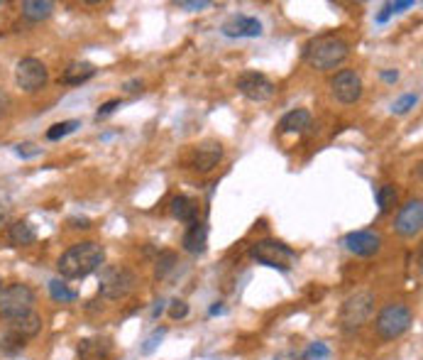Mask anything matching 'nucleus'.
<instances>
[{
  "label": "nucleus",
  "instance_id": "1",
  "mask_svg": "<svg viewBox=\"0 0 423 360\" xmlns=\"http://www.w3.org/2000/svg\"><path fill=\"white\" fill-rule=\"evenodd\" d=\"M105 260L103 246L93 243V240H86V243H76L71 246L64 255L59 257V275L64 280H84V277L93 275L95 270H100Z\"/></svg>",
  "mask_w": 423,
  "mask_h": 360
},
{
  "label": "nucleus",
  "instance_id": "2",
  "mask_svg": "<svg viewBox=\"0 0 423 360\" xmlns=\"http://www.w3.org/2000/svg\"><path fill=\"white\" fill-rule=\"evenodd\" d=\"M350 54V47L345 40L340 37H333V35H323V37H316L306 45L304 50V57L314 69L318 71H328V69H335L340 66Z\"/></svg>",
  "mask_w": 423,
  "mask_h": 360
},
{
  "label": "nucleus",
  "instance_id": "3",
  "mask_svg": "<svg viewBox=\"0 0 423 360\" xmlns=\"http://www.w3.org/2000/svg\"><path fill=\"white\" fill-rule=\"evenodd\" d=\"M249 253H252V257L257 262L282 272L291 270V265L296 262V253L289 246H284V243H279V240H259V243H254Z\"/></svg>",
  "mask_w": 423,
  "mask_h": 360
},
{
  "label": "nucleus",
  "instance_id": "4",
  "mask_svg": "<svg viewBox=\"0 0 423 360\" xmlns=\"http://www.w3.org/2000/svg\"><path fill=\"white\" fill-rule=\"evenodd\" d=\"M411 324H413V314H411V309H408V306L389 304V306H384V309L379 311L374 329H377V333L382 336L384 340H394V338H399L403 331H408V326H411Z\"/></svg>",
  "mask_w": 423,
  "mask_h": 360
},
{
  "label": "nucleus",
  "instance_id": "5",
  "mask_svg": "<svg viewBox=\"0 0 423 360\" xmlns=\"http://www.w3.org/2000/svg\"><path fill=\"white\" fill-rule=\"evenodd\" d=\"M374 311V297L369 292H357V294L348 297L340 309V324L345 331H357L369 321Z\"/></svg>",
  "mask_w": 423,
  "mask_h": 360
},
{
  "label": "nucleus",
  "instance_id": "6",
  "mask_svg": "<svg viewBox=\"0 0 423 360\" xmlns=\"http://www.w3.org/2000/svg\"><path fill=\"white\" fill-rule=\"evenodd\" d=\"M35 304V292L27 285H10L0 294V316L3 319H15V316L30 314Z\"/></svg>",
  "mask_w": 423,
  "mask_h": 360
},
{
  "label": "nucleus",
  "instance_id": "7",
  "mask_svg": "<svg viewBox=\"0 0 423 360\" xmlns=\"http://www.w3.org/2000/svg\"><path fill=\"white\" fill-rule=\"evenodd\" d=\"M98 290L105 299H125L134 290V275L125 267H103Z\"/></svg>",
  "mask_w": 423,
  "mask_h": 360
},
{
  "label": "nucleus",
  "instance_id": "8",
  "mask_svg": "<svg viewBox=\"0 0 423 360\" xmlns=\"http://www.w3.org/2000/svg\"><path fill=\"white\" fill-rule=\"evenodd\" d=\"M47 79H49V71H47V66L42 64L40 59H35V57L22 59L15 69L17 86H20L22 91H27V93H35V91L45 89Z\"/></svg>",
  "mask_w": 423,
  "mask_h": 360
},
{
  "label": "nucleus",
  "instance_id": "9",
  "mask_svg": "<svg viewBox=\"0 0 423 360\" xmlns=\"http://www.w3.org/2000/svg\"><path fill=\"white\" fill-rule=\"evenodd\" d=\"M238 89L240 93L247 100H254V103H264L274 96V84L267 79L264 74H257V71H247L238 79Z\"/></svg>",
  "mask_w": 423,
  "mask_h": 360
},
{
  "label": "nucleus",
  "instance_id": "10",
  "mask_svg": "<svg viewBox=\"0 0 423 360\" xmlns=\"http://www.w3.org/2000/svg\"><path fill=\"white\" fill-rule=\"evenodd\" d=\"M330 89H333V96L340 103H355V100L362 98V79L350 69L340 71L330 84Z\"/></svg>",
  "mask_w": 423,
  "mask_h": 360
},
{
  "label": "nucleus",
  "instance_id": "11",
  "mask_svg": "<svg viewBox=\"0 0 423 360\" xmlns=\"http://www.w3.org/2000/svg\"><path fill=\"white\" fill-rule=\"evenodd\" d=\"M423 225V204L421 201H408L406 206H401L397 216V233L403 238H413V235L421 233Z\"/></svg>",
  "mask_w": 423,
  "mask_h": 360
},
{
  "label": "nucleus",
  "instance_id": "12",
  "mask_svg": "<svg viewBox=\"0 0 423 360\" xmlns=\"http://www.w3.org/2000/svg\"><path fill=\"white\" fill-rule=\"evenodd\" d=\"M345 248L355 255L369 257L382 248V235L374 230H355V233L345 235Z\"/></svg>",
  "mask_w": 423,
  "mask_h": 360
},
{
  "label": "nucleus",
  "instance_id": "13",
  "mask_svg": "<svg viewBox=\"0 0 423 360\" xmlns=\"http://www.w3.org/2000/svg\"><path fill=\"white\" fill-rule=\"evenodd\" d=\"M223 35L225 37H259L262 35V22H259L257 17L233 15L223 25Z\"/></svg>",
  "mask_w": 423,
  "mask_h": 360
},
{
  "label": "nucleus",
  "instance_id": "14",
  "mask_svg": "<svg viewBox=\"0 0 423 360\" xmlns=\"http://www.w3.org/2000/svg\"><path fill=\"white\" fill-rule=\"evenodd\" d=\"M42 331V316L30 311V314L15 316V319H8V333L17 336V338L27 340L32 336H37Z\"/></svg>",
  "mask_w": 423,
  "mask_h": 360
},
{
  "label": "nucleus",
  "instance_id": "15",
  "mask_svg": "<svg viewBox=\"0 0 423 360\" xmlns=\"http://www.w3.org/2000/svg\"><path fill=\"white\" fill-rule=\"evenodd\" d=\"M220 157H223V147H220V142L210 140V142H203V145L196 147L191 165H194L196 172H210L220 162Z\"/></svg>",
  "mask_w": 423,
  "mask_h": 360
},
{
  "label": "nucleus",
  "instance_id": "16",
  "mask_svg": "<svg viewBox=\"0 0 423 360\" xmlns=\"http://www.w3.org/2000/svg\"><path fill=\"white\" fill-rule=\"evenodd\" d=\"M181 246H184L186 253H191V255H199V253L206 250V246H208V228H206L203 223H191V228L186 230L184 240H181Z\"/></svg>",
  "mask_w": 423,
  "mask_h": 360
},
{
  "label": "nucleus",
  "instance_id": "17",
  "mask_svg": "<svg viewBox=\"0 0 423 360\" xmlns=\"http://www.w3.org/2000/svg\"><path fill=\"white\" fill-rule=\"evenodd\" d=\"M110 353V340L108 338H84L79 343V358L81 360H105Z\"/></svg>",
  "mask_w": 423,
  "mask_h": 360
},
{
  "label": "nucleus",
  "instance_id": "18",
  "mask_svg": "<svg viewBox=\"0 0 423 360\" xmlns=\"http://www.w3.org/2000/svg\"><path fill=\"white\" fill-rule=\"evenodd\" d=\"M95 66L91 64V61H71L69 66L64 69V84H69V86H79V84H86L89 79H93L95 76Z\"/></svg>",
  "mask_w": 423,
  "mask_h": 360
},
{
  "label": "nucleus",
  "instance_id": "19",
  "mask_svg": "<svg viewBox=\"0 0 423 360\" xmlns=\"http://www.w3.org/2000/svg\"><path fill=\"white\" fill-rule=\"evenodd\" d=\"M8 240H10L13 246H17V248L32 246V243L37 240L35 225L27 223V220H15V223L10 225V230H8Z\"/></svg>",
  "mask_w": 423,
  "mask_h": 360
},
{
  "label": "nucleus",
  "instance_id": "20",
  "mask_svg": "<svg viewBox=\"0 0 423 360\" xmlns=\"http://www.w3.org/2000/svg\"><path fill=\"white\" fill-rule=\"evenodd\" d=\"M311 126V113L304 108H296L291 113H286L279 123V130L282 133H304Z\"/></svg>",
  "mask_w": 423,
  "mask_h": 360
},
{
  "label": "nucleus",
  "instance_id": "21",
  "mask_svg": "<svg viewBox=\"0 0 423 360\" xmlns=\"http://www.w3.org/2000/svg\"><path fill=\"white\" fill-rule=\"evenodd\" d=\"M171 213L174 218L184 220V223H196V216H199V206L189 196H174L171 199Z\"/></svg>",
  "mask_w": 423,
  "mask_h": 360
},
{
  "label": "nucleus",
  "instance_id": "22",
  "mask_svg": "<svg viewBox=\"0 0 423 360\" xmlns=\"http://www.w3.org/2000/svg\"><path fill=\"white\" fill-rule=\"evenodd\" d=\"M52 10H54V3H49V0H27V3H22V15L30 22L47 20Z\"/></svg>",
  "mask_w": 423,
  "mask_h": 360
},
{
  "label": "nucleus",
  "instance_id": "23",
  "mask_svg": "<svg viewBox=\"0 0 423 360\" xmlns=\"http://www.w3.org/2000/svg\"><path fill=\"white\" fill-rule=\"evenodd\" d=\"M176 262H179V260H176V253H171V250L162 253V255L157 257V267H155L157 280H164V277H169V272L176 267Z\"/></svg>",
  "mask_w": 423,
  "mask_h": 360
},
{
  "label": "nucleus",
  "instance_id": "24",
  "mask_svg": "<svg viewBox=\"0 0 423 360\" xmlns=\"http://www.w3.org/2000/svg\"><path fill=\"white\" fill-rule=\"evenodd\" d=\"M81 123L79 120H64V123H56V126H52L49 130H47V140H61L64 135H69V133H74L76 128H79Z\"/></svg>",
  "mask_w": 423,
  "mask_h": 360
},
{
  "label": "nucleus",
  "instance_id": "25",
  "mask_svg": "<svg viewBox=\"0 0 423 360\" xmlns=\"http://www.w3.org/2000/svg\"><path fill=\"white\" fill-rule=\"evenodd\" d=\"M49 294H52V299H56V301H74L76 297H79L74 290H69V287H66L61 280H52L49 282Z\"/></svg>",
  "mask_w": 423,
  "mask_h": 360
},
{
  "label": "nucleus",
  "instance_id": "26",
  "mask_svg": "<svg viewBox=\"0 0 423 360\" xmlns=\"http://www.w3.org/2000/svg\"><path fill=\"white\" fill-rule=\"evenodd\" d=\"M377 204H379V211H382V213L392 211L394 204H397V189H394L392 184L382 186V189L377 191Z\"/></svg>",
  "mask_w": 423,
  "mask_h": 360
},
{
  "label": "nucleus",
  "instance_id": "27",
  "mask_svg": "<svg viewBox=\"0 0 423 360\" xmlns=\"http://www.w3.org/2000/svg\"><path fill=\"white\" fill-rule=\"evenodd\" d=\"M416 103H418V96L416 93H406V96H401V98H399L397 103L392 105V110L397 115H403V113H408V110H411Z\"/></svg>",
  "mask_w": 423,
  "mask_h": 360
},
{
  "label": "nucleus",
  "instance_id": "28",
  "mask_svg": "<svg viewBox=\"0 0 423 360\" xmlns=\"http://www.w3.org/2000/svg\"><path fill=\"white\" fill-rule=\"evenodd\" d=\"M330 355V348L325 343H314L309 350L304 353V358L301 360H325Z\"/></svg>",
  "mask_w": 423,
  "mask_h": 360
},
{
  "label": "nucleus",
  "instance_id": "29",
  "mask_svg": "<svg viewBox=\"0 0 423 360\" xmlns=\"http://www.w3.org/2000/svg\"><path fill=\"white\" fill-rule=\"evenodd\" d=\"M167 336V329H157L155 333L150 336V338L145 340V345H142V355H150V353H155L157 350V345L162 343V338Z\"/></svg>",
  "mask_w": 423,
  "mask_h": 360
},
{
  "label": "nucleus",
  "instance_id": "30",
  "mask_svg": "<svg viewBox=\"0 0 423 360\" xmlns=\"http://www.w3.org/2000/svg\"><path fill=\"white\" fill-rule=\"evenodd\" d=\"M186 314H189V306H186V301H181V299L171 301V309H169L171 319H184Z\"/></svg>",
  "mask_w": 423,
  "mask_h": 360
},
{
  "label": "nucleus",
  "instance_id": "31",
  "mask_svg": "<svg viewBox=\"0 0 423 360\" xmlns=\"http://www.w3.org/2000/svg\"><path fill=\"white\" fill-rule=\"evenodd\" d=\"M208 6H210L208 0H181V3H179V8H186V10H191V13L206 10Z\"/></svg>",
  "mask_w": 423,
  "mask_h": 360
},
{
  "label": "nucleus",
  "instance_id": "32",
  "mask_svg": "<svg viewBox=\"0 0 423 360\" xmlns=\"http://www.w3.org/2000/svg\"><path fill=\"white\" fill-rule=\"evenodd\" d=\"M15 152H17L20 157H25V160H30V157H37V155H40L42 150H40V147H35V145H30V142H25V145H17Z\"/></svg>",
  "mask_w": 423,
  "mask_h": 360
},
{
  "label": "nucleus",
  "instance_id": "33",
  "mask_svg": "<svg viewBox=\"0 0 423 360\" xmlns=\"http://www.w3.org/2000/svg\"><path fill=\"white\" fill-rule=\"evenodd\" d=\"M115 108H120V100H108L98 108V120L100 118H108L110 113H115Z\"/></svg>",
  "mask_w": 423,
  "mask_h": 360
},
{
  "label": "nucleus",
  "instance_id": "34",
  "mask_svg": "<svg viewBox=\"0 0 423 360\" xmlns=\"http://www.w3.org/2000/svg\"><path fill=\"white\" fill-rule=\"evenodd\" d=\"M8 108H10V96H8V91L0 89V118L8 113Z\"/></svg>",
  "mask_w": 423,
  "mask_h": 360
},
{
  "label": "nucleus",
  "instance_id": "35",
  "mask_svg": "<svg viewBox=\"0 0 423 360\" xmlns=\"http://www.w3.org/2000/svg\"><path fill=\"white\" fill-rule=\"evenodd\" d=\"M392 15H394V10H392V3H387V6L382 8V13H379V15H377V22H387Z\"/></svg>",
  "mask_w": 423,
  "mask_h": 360
},
{
  "label": "nucleus",
  "instance_id": "36",
  "mask_svg": "<svg viewBox=\"0 0 423 360\" xmlns=\"http://www.w3.org/2000/svg\"><path fill=\"white\" fill-rule=\"evenodd\" d=\"M8 218H10V209L6 204H0V225L8 223Z\"/></svg>",
  "mask_w": 423,
  "mask_h": 360
},
{
  "label": "nucleus",
  "instance_id": "37",
  "mask_svg": "<svg viewBox=\"0 0 423 360\" xmlns=\"http://www.w3.org/2000/svg\"><path fill=\"white\" fill-rule=\"evenodd\" d=\"M382 79L384 81H397L399 74H397V71H382Z\"/></svg>",
  "mask_w": 423,
  "mask_h": 360
},
{
  "label": "nucleus",
  "instance_id": "38",
  "mask_svg": "<svg viewBox=\"0 0 423 360\" xmlns=\"http://www.w3.org/2000/svg\"><path fill=\"white\" fill-rule=\"evenodd\" d=\"M162 311H164V306H162V301H157V306H155V316H160Z\"/></svg>",
  "mask_w": 423,
  "mask_h": 360
},
{
  "label": "nucleus",
  "instance_id": "39",
  "mask_svg": "<svg viewBox=\"0 0 423 360\" xmlns=\"http://www.w3.org/2000/svg\"><path fill=\"white\" fill-rule=\"evenodd\" d=\"M220 311H223V306H220V304H215L213 309H210V314H220Z\"/></svg>",
  "mask_w": 423,
  "mask_h": 360
}]
</instances>
